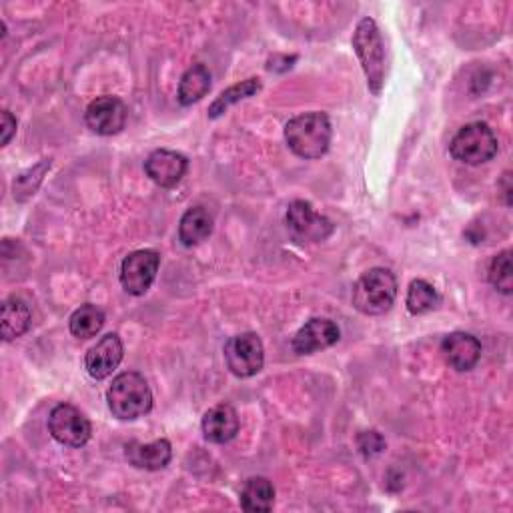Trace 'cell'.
Masks as SVG:
<instances>
[{"label": "cell", "mask_w": 513, "mask_h": 513, "mask_svg": "<svg viewBox=\"0 0 513 513\" xmlns=\"http://www.w3.org/2000/svg\"><path fill=\"white\" fill-rule=\"evenodd\" d=\"M331 135V121L319 111L293 117L285 125V141L289 149L305 161L321 159L329 151Z\"/></svg>", "instance_id": "obj_1"}, {"label": "cell", "mask_w": 513, "mask_h": 513, "mask_svg": "<svg viewBox=\"0 0 513 513\" xmlns=\"http://www.w3.org/2000/svg\"><path fill=\"white\" fill-rule=\"evenodd\" d=\"M111 413L121 421L139 419L153 409V393L147 379L137 371L119 373L107 389Z\"/></svg>", "instance_id": "obj_2"}, {"label": "cell", "mask_w": 513, "mask_h": 513, "mask_svg": "<svg viewBox=\"0 0 513 513\" xmlns=\"http://www.w3.org/2000/svg\"><path fill=\"white\" fill-rule=\"evenodd\" d=\"M353 49L365 73L369 91L375 97L381 95L385 83V45L373 19L365 17L357 23V29L353 33Z\"/></svg>", "instance_id": "obj_3"}, {"label": "cell", "mask_w": 513, "mask_h": 513, "mask_svg": "<svg viewBox=\"0 0 513 513\" xmlns=\"http://www.w3.org/2000/svg\"><path fill=\"white\" fill-rule=\"evenodd\" d=\"M397 297V279L389 269L373 267L353 285V307L363 315L387 313Z\"/></svg>", "instance_id": "obj_4"}, {"label": "cell", "mask_w": 513, "mask_h": 513, "mask_svg": "<svg viewBox=\"0 0 513 513\" xmlns=\"http://www.w3.org/2000/svg\"><path fill=\"white\" fill-rule=\"evenodd\" d=\"M499 151L497 137L487 123H469L457 131L449 143V153L455 161L477 167L491 161Z\"/></svg>", "instance_id": "obj_5"}, {"label": "cell", "mask_w": 513, "mask_h": 513, "mask_svg": "<svg viewBox=\"0 0 513 513\" xmlns=\"http://www.w3.org/2000/svg\"><path fill=\"white\" fill-rule=\"evenodd\" d=\"M223 355L229 371L241 379H249L257 375L265 365L263 341L257 333H251V331L231 337L225 343Z\"/></svg>", "instance_id": "obj_6"}, {"label": "cell", "mask_w": 513, "mask_h": 513, "mask_svg": "<svg viewBox=\"0 0 513 513\" xmlns=\"http://www.w3.org/2000/svg\"><path fill=\"white\" fill-rule=\"evenodd\" d=\"M49 431L65 447H85L91 441L93 425L81 409L61 403L49 415Z\"/></svg>", "instance_id": "obj_7"}, {"label": "cell", "mask_w": 513, "mask_h": 513, "mask_svg": "<svg viewBox=\"0 0 513 513\" xmlns=\"http://www.w3.org/2000/svg\"><path fill=\"white\" fill-rule=\"evenodd\" d=\"M159 265H161V255L153 249H141V251L129 253L121 265L123 289L135 297L145 295L155 283Z\"/></svg>", "instance_id": "obj_8"}, {"label": "cell", "mask_w": 513, "mask_h": 513, "mask_svg": "<svg viewBox=\"0 0 513 513\" xmlns=\"http://www.w3.org/2000/svg\"><path fill=\"white\" fill-rule=\"evenodd\" d=\"M285 221L291 233L301 241L319 243L333 233V223L327 217L315 213L313 205L307 201H293L287 209Z\"/></svg>", "instance_id": "obj_9"}, {"label": "cell", "mask_w": 513, "mask_h": 513, "mask_svg": "<svg viewBox=\"0 0 513 513\" xmlns=\"http://www.w3.org/2000/svg\"><path fill=\"white\" fill-rule=\"evenodd\" d=\"M85 123L93 133L101 137H113L125 129L127 107L119 97H99L87 107Z\"/></svg>", "instance_id": "obj_10"}, {"label": "cell", "mask_w": 513, "mask_h": 513, "mask_svg": "<svg viewBox=\"0 0 513 513\" xmlns=\"http://www.w3.org/2000/svg\"><path fill=\"white\" fill-rule=\"evenodd\" d=\"M341 339V331L335 321L313 317L293 337L291 347L297 355H311L321 349L333 347Z\"/></svg>", "instance_id": "obj_11"}, {"label": "cell", "mask_w": 513, "mask_h": 513, "mask_svg": "<svg viewBox=\"0 0 513 513\" xmlns=\"http://www.w3.org/2000/svg\"><path fill=\"white\" fill-rule=\"evenodd\" d=\"M187 169H189V159L183 153L169 151V149H159L151 153L149 159L145 161L147 177L163 189L177 187L187 175Z\"/></svg>", "instance_id": "obj_12"}, {"label": "cell", "mask_w": 513, "mask_h": 513, "mask_svg": "<svg viewBox=\"0 0 513 513\" xmlns=\"http://www.w3.org/2000/svg\"><path fill=\"white\" fill-rule=\"evenodd\" d=\"M125 355V347L123 341L117 333H109L103 339L97 341V345H93L85 357V367L87 373L97 379L103 381L107 377H111L117 367L121 365Z\"/></svg>", "instance_id": "obj_13"}, {"label": "cell", "mask_w": 513, "mask_h": 513, "mask_svg": "<svg viewBox=\"0 0 513 513\" xmlns=\"http://www.w3.org/2000/svg\"><path fill=\"white\" fill-rule=\"evenodd\" d=\"M441 353L447 365L455 371H471L481 359V343L477 337L465 331L449 333L441 341Z\"/></svg>", "instance_id": "obj_14"}, {"label": "cell", "mask_w": 513, "mask_h": 513, "mask_svg": "<svg viewBox=\"0 0 513 513\" xmlns=\"http://www.w3.org/2000/svg\"><path fill=\"white\" fill-rule=\"evenodd\" d=\"M127 461L145 471H159L165 469L173 459V445L169 439H157L151 443L133 441L125 447Z\"/></svg>", "instance_id": "obj_15"}, {"label": "cell", "mask_w": 513, "mask_h": 513, "mask_svg": "<svg viewBox=\"0 0 513 513\" xmlns=\"http://www.w3.org/2000/svg\"><path fill=\"white\" fill-rule=\"evenodd\" d=\"M203 435L209 443H229L239 433V415L235 407L221 403L211 407L203 417Z\"/></svg>", "instance_id": "obj_16"}, {"label": "cell", "mask_w": 513, "mask_h": 513, "mask_svg": "<svg viewBox=\"0 0 513 513\" xmlns=\"http://www.w3.org/2000/svg\"><path fill=\"white\" fill-rule=\"evenodd\" d=\"M31 329V309L23 299L9 297L0 305V335L5 341L23 337Z\"/></svg>", "instance_id": "obj_17"}, {"label": "cell", "mask_w": 513, "mask_h": 513, "mask_svg": "<svg viewBox=\"0 0 513 513\" xmlns=\"http://www.w3.org/2000/svg\"><path fill=\"white\" fill-rule=\"evenodd\" d=\"M213 227H215L213 215L205 207H193L181 217L179 241L185 247H195L203 243L207 237H211Z\"/></svg>", "instance_id": "obj_18"}, {"label": "cell", "mask_w": 513, "mask_h": 513, "mask_svg": "<svg viewBox=\"0 0 513 513\" xmlns=\"http://www.w3.org/2000/svg\"><path fill=\"white\" fill-rule=\"evenodd\" d=\"M275 505V487L267 477H251L241 489V507L247 513H267Z\"/></svg>", "instance_id": "obj_19"}, {"label": "cell", "mask_w": 513, "mask_h": 513, "mask_svg": "<svg viewBox=\"0 0 513 513\" xmlns=\"http://www.w3.org/2000/svg\"><path fill=\"white\" fill-rule=\"evenodd\" d=\"M211 91V73L205 65H193L179 81L177 99L183 107L199 103Z\"/></svg>", "instance_id": "obj_20"}, {"label": "cell", "mask_w": 513, "mask_h": 513, "mask_svg": "<svg viewBox=\"0 0 513 513\" xmlns=\"http://www.w3.org/2000/svg\"><path fill=\"white\" fill-rule=\"evenodd\" d=\"M259 91H261V81L255 79V77H251V79H247V81H241V83L229 87V89L223 91V93L213 101V105L209 107V119H219V117H223L233 105H237V103H241V101H245V99H249V97H255Z\"/></svg>", "instance_id": "obj_21"}, {"label": "cell", "mask_w": 513, "mask_h": 513, "mask_svg": "<svg viewBox=\"0 0 513 513\" xmlns=\"http://www.w3.org/2000/svg\"><path fill=\"white\" fill-rule=\"evenodd\" d=\"M439 303H441V295L437 293V289L431 283H427L423 279L411 281V285L407 289V299H405L407 311L411 315L431 313L439 307Z\"/></svg>", "instance_id": "obj_22"}, {"label": "cell", "mask_w": 513, "mask_h": 513, "mask_svg": "<svg viewBox=\"0 0 513 513\" xmlns=\"http://www.w3.org/2000/svg\"><path fill=\"white\" fill-rule=\"evenodd\" d=\"M105 325V313L103 309H99L97 305L93 303H87V305H81L73 315H71V321H69V327H71V333L79 339H91L95 337Z\"/></svg>", "instance_id": "obj_23"}, {"label": "cell", "mask_w": 513, "mask_h": 513, "mask_svg": "<svg viewBox=\"0 0 513 513\" xmlns=\"http://www.w3.org/2000/svg\"><path fill=\"white\" fill-rule=\"evenodd\" d=\"M489 283L503 295L513 293V271H511V251L505 249L497 253L489 263Z\"/></svg>", "instance_id": "obj_24"}, {"label": "cell", "mask_w": 513, "mask_h": 513, "mask_svg": "<svg viewBox=\"0 0 513 513\" xmlns=\"http://www.w3.org/2000/svg\"><path fill=\"white\" fill-rule=\"evenodd\" d=\"M49 169H51V159H45V161H41L39 165H35L33 169L21 173V175L17 177V181H15V199H17V201H27V199H31V197L37 193V189L41 187L43 177H45V173H47Z\"/></svg>", "instance_id": "obj_25"}, {"label": "cell", "mask_w": 513, "mask_h": 513, "mask_svg": "<svg viewBox=\"0 0 513 513\" xmlns=\"http://www.w3.org/2000/svg\"><path fill=\"white\" fill-rule=\"evenodd\" d=\"M357 449L365 459H371L375 455H379L385 449V439L379 431L371 429V431H361L357 435Z\"/></svg>", "instance_id": "obj_26"}, {"label": "cell", "mask_w": 513, "mask_h": 513, "mask_svg": "<svg viewBox=\"0 0 513 513\" xmlns=\"http://www.w3.org/2000/svg\"><path fill=\"white\" fill-rule=\"evenodd\" d=\"M15 133H17V119L9 111H3V139H0V145L7 147L15 137Z\"/></svg>", "instance_id": "obj_27"}, {"label": "cell", "mask_w": 513, "mask_h": 513, "mask_svg": "<svg viewBox=\"0 0 513 513\" xmlns=\"http://www.w3.org/2000/svg\"><path fill=\"white\" fill-rule=\"evenodd\" d=\"M497 189H501V197H503V203L509 207L511 205V173H503Z\"/></svg>", "instance_id": "obj_28"}]
</instances>
